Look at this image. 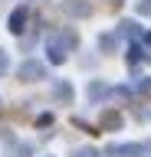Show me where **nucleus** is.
Wrapping results in <instances>:
<instances>
[{
  "instance_id": "f03ea898",
  "label": "nucleus",
  "mask_w": 151,
  "mask_h": 157,
  "mask_svg": "<svg viewBox=\"0 0 151 157\" xmlns=\"http://www.w3.org/2000/svg\"><path fill=\"white\" fill-rule=\"evenodd\" d=\"M20 75H30V78H40V75H43V66H36V62H26V66L20 69Z\"/></svg>"
},
{
  "instance_id": "20e7f679",
  "label": "nucleus",
  "mask_w": 151,
  "mask_h": 157,
  "mask_svg": "<svg viewBox=\"0 0 151 157\" xmlns=\"http://www.w3.org/2000/svg\"><path fill=\"white\" fill-rule=\"evenodd\" d=\"M79 157H95V154H92V151H82V154H79Z\"/></svg>"
},
{
  "instance_id": "7ed1b4c3",
  "label": "nucleus",
  "mask_w": 151,
  "mask_h": 157,
  "mask_svg": "<svg viewBox=\"0 0 151 157\" xmlns=\"http://www.w3.org/2000/svg\"><path fill=\"white\" fill-rule=\"evenodd\" d=\"M0 69H7V56L3 52H0Z\"/></svg>"
},
{
  "instance_id": "f257e3e1",
  "label": "nucleus",
  "mask_w": 151,
  "mask_h": 157,
  "mask_svg": "<svg viewBox=\"0 0 151 157\" xmlns=\"http://www.w3.org/2000/svg\"><path fill=\"white\" fill-rule=\"evenodd\" d=\"M23 23H26V13H23V10H17V13L10 17V29H13V33H20Z\"/></svg>"
}]
</instances>
